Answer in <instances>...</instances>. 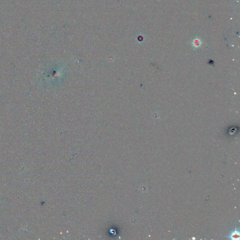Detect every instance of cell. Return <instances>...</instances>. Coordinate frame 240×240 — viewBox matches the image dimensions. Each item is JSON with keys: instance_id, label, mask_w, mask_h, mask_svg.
<instances>
[{"instance_id": "cell-1", "label": "cell", "mask_w": 240, "mask_h": 240, "mask_svg": "<svg viewBox=\"0 0 240 240\" xmlns=\"http://www.w3.org/2000/svg\"><path fill=\"white\" fill-rule=\"evenodd\" d=\"M230 239L232 240H237L239 239L240 238V232L239 230L236 229L234 231L232 232L229 235Z\"/></svg>"}]
</instances>
